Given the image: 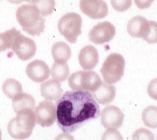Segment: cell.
I'll use <instances>...</instances> for the list:
<instances>
[{"label": "cell", "mask_w": 157, "mask_h": 140, "mask_svg": "<svg viewBox=\"0 0 157 140\" xmlns=\"http://www.w3.org/2000/svg\"><path fill=\"white\" fill-rule=\"evenodd\" d=\"M56 107L58 127L67 133L75 131L100 115L98 103L87 91L66 92L56 101Z\"/></svg>", "instance_id": "1"}, {"label": "cell", "mask_w": 157, "mask_h": 140, "mask_svg": "<svg viewBox=\"0 0 157 140\" xmlns=\"http://www.w3.org/2000/svg\"><path fill=\"white\" fill-rule=\"evenodd\" d=\"M16 18L22 30L32 36H39L44 32L45 19L34 5H22L17 8Z\"/></svg>", "instance_id": "2"}, {"label": "cell", "mask_w": 157, "mask_h": 140, "mask_svg": "<svg viewBox=\"0 0 157 140\" xmlns=\"http://www.w3.org/2000/svg\"><path fill=\"white\" fill-rule=\"evenodd\" d=\"M35 124L36 117L33 110H24L18 112L17 116L9 122L7 127L8 133L15 139H26L32 134Z\"/></svg>", "instance_id": "3"}, {"label": "cell", "mask_w": 157, "mask_h": 140, "mask_svg": "<svg viewBox=\"0 0 157 140\" xmlns=\"http://www.w3.org/2000/svg\"><path fill=\"white\" fill-rule=\"evenodd\" d=\"M125 62L121 54H109L105 58L101 69V74L105 83L115 84L118 82L124 75Z\"/></svg>", "instance_id": "4"}, {"label": "cell", "mask_w": 157, "mask_h": 140, "mask_svg": "<svg viewBox=\"0 0 157 140\" xmlns=\"http://www.w3.org/2000/svg\"><path fill=\"white\" fill-rule=\"evenodd\" d=\"M101 80L94 71H78L71 74L68 79V85L73 91L94 92L101 85Z\"/></svg>", "instance_id": "5"}, {"label": "cell", "mask_w": 157, "mask_h": 140, "mask_svg": "<svg viewBox=\"0 0 157 140\" xmlns=\"http://www.w3.org/2000/svg\"><path fill=\"white\" fill-rule=\"evenodd\" d=\"M82 24V18L78 14L67 13L58 22V30L68 42L74 44L81 34Z\"/></svg>", "instance_id": "6"}, {"label": "cell", "mask_w": 157, "mask_h": 140, "mask_svg": "<svg viewBox=\"0 0 157 140\" xmlns=\"http://www.w3.org/2000/svg\"><path fill=\"white\" fill-rule=\"evenodd\" d=\"M11 50L20 60L27 61L34 57L36 52V46L34 41L24 36L20 32L13 41Z\"/></svg>", "instance_id": "7"}, {"label": "cell", "mask_w": 157, "mask_h": 140, "mask_svg": "<svg viewBox=\"0 0 157 140\" xmlns=\"http://www.w3.org/2000/svg\"><path fill=\"white\" fill-rule=\"evenodd\" d=\"M36 123L42 127H51L56 120V105L48 100L41 101L35 109Z\"/></svg>", "instance_id": "8"}, {"label": "cell", "mask_w": 157, "mask_h": 140, "mask_svg": "<svg viewBox=\"0 0 157 140\" xmlns=\"http://www.w3.org/2000/svg\"><path fill=\"white\" fill-rule=\"evenodd\" d=\"M116 30L114 26L109 22H102L94 26L89 32L90 42L96 45H102L109 42L113 38Z\"/></svg>", "instance_id": "9"}, {"label": "cell", "mask_w": 157, "mask_h": 140, "mask_svg": "<svg viewBox=\"0 0 157 140\" xmlns=\"http://www.w3.org/2000/svg\"><path fill=\"white\" fill-rule=\"evenodd\" d=\"M82 13L93 19H101L108 14V6L103 0H80Z\"/></svg>", "instance_id": "10"}, {"label": "cell", "mask_w": 157, "mask_h": 140, "mask_svg": "<svg viewBox=\"0 0 157 140\" xmlns=\"http://www.w3.org/2000/svg\"><path fill=\"white\" fill-rule=\"evenodd\" d=\"M124 115L117 107L110 105L101 111V123L105 128H119L124 121Z\"/></svg>", "instance_id": "11"}, {"label": "cell", "mask_w": 157, "mask_h": 140, "mask_svg": "<svg viewBox=\"0 0 157 140\" xmlns=\"http://www.w3.org/2000/svg\"><path fill=\"white\" fill-rule=\"evenodd\" d=\"M25 72L29 78L36 83L44 82L50 75L48 65L41 60H35L28 64Z\"/></svg>", "instance_id": "12"}, {"label": "cell", "mask_w": 157, "mask_h": 140, "mask_svg": "<svg viewBox=\"0 0 157 140\" xmlns=\"http://www.w3.org/2000/svg\"><path fill=\"white\" fill-rule=\"evenodd\" d=\"M99 61L98 50L93 46H86L78 54V62L84 70H91L96 67Z\"/></svg>", "instance_id": "13"}, {"label": "cell", "mask_w": 157, "mask_h": 140, "mask_svg": "<svg viewBox=\"0 0 157 140\" xmlns=\"http://www.w3.org/2000/svg\"><path fill=\"white\" fill-rule=\"evenodd\" d=\"M149 21L142 16H136L129 20L127 25L128 34L133 38H141L144 39L149 32Z\"/></svg>", "instance_id": "14"}, {"label": "cell", "mask_w": 157, "mask_h": 140, "mask_svg": "<svg viewBox=\"0 0 157 140\" xmlns=\"http://www.w3.org/2000/svg\"><path fill=\"white\" fill-rule=\"evenodd\" d=\"M91 95L98 104L105 105L114 100L116 88L111 84L101 82V85L95 91L92 92Z\"/></svg>", "instance_id": "15"}, {"label": "cell", "mask_w": 157, "mask_h": 140, "mask_svg": "<svg viewBox=\"0 0 157 140\" xmlns=\"http://www.w3.org/2000/svg\"><path fill=\"white\" fill-rule=\"evenodd\" d=\"M63 89L60 83L51 79L40 85V94L47 100H56L62 96Z\"/></svg>", "instance_id": "16"}, {"label": "cell", "mask_w": 157, "mask_h": 140, "mask_svg": "<svg viewBox=\"0 0 157 140\" xmlns=\"http://www.w3.org/2000/svg\"><path fill=\"white\" fill-rule=\"evenodd\" d=\"M12 106L13 111L16 113L24 110L30 109L33 110L35 108V100L31 95L21 92L17 95L12 99Z\"/></svg>", "instance_id": "17"}, {"label": "cell", "mask_w": 157, "mask_h": 140, "mask_svg": "<svg viewBox=\"0 0 157 140\" xmlns=\"http://www.w3.org/2000/svg\"><path fill=\"white\" fill-rule=\"evenodd\" d=\"M52 54L56 63H66L71 58V51L68 45L63 42H58L52 46Z\"/></svg>", "instance_id": "18"}, {"label": "cell", "mask_w": 157, "mask_h": 140, "mask_svg": "<svg viewBox=\"0 0 157 140\" xmlns=\"http://www.w3.org/2000/svg\"><path fill=\"white\" fill-rule=\"evenodd\" d=\"M2 91L8 98L13 99L14 96L22 92V86L19 81L13 78L7 79L2 85Z\"/></svg>", "instance_id": "19"}, {"label": "cell", "mask_w": 157, "mask_h": 140, "mask_svg": "<svg viewBox=\"0 0 157 140\" xmlns=\"http://www.w3.org/2000/svg\"><path fill=\"white\" fill-rule=\"evenodd\" d=\"M68 65L66 63H55L52 65L51 69V75L54 80L57 81L58 82H63L65 81L69 77Z\"/></svg>", "instance_id": "20"}, {"label": "cell", "mask_w": 157, "mask_h": 140, "mask_svg": "<svg viewBox=\"0 0 157 140\" xmlns=\"http://www.w3.org/2000/svg\"><path fill=\"white\" fill-rule=\"evenodd\" d=\"M20 33L15 28L6 30V32L0 34V52L6 51L8 49H11L13 41L16 36Z\"/></svg>", "instance_id": "21"}, {"label": "cell", "mask_w": 157, "mask_h": 140, "mask_svg": "<svg viewBox=\"0 0 157 140\" xmlns=\"http://www.w3.org/2000/svg\"><path fill=\"white\" fill-rule=\"evenodd\" d=\"M142 120L146 127L150 128L157 127V107L148 106L142 111Z\"/></svg>", "instance_id": "22"}, {"label": "cell", "mask_w": 157, "mask_h": 140, "mask_svg": "<svg viewBox=\"0 0 157 140\" xmlns=\"http://www.w3.org/2000/svg\"><path fill=\"white\" fill-rule=\"evenodd\" d=\"M33 3L40 11L41 16L50 15L55 9V0H24Z\"/></svg>", "instance_id": "23"}, {"label": "cell", "mask_w": 157, "mask_h": 140, "mask_svg": "<svg viewBox=\"0 0 157 140\" xmlns=\"http://www.w3.org/2000/svg\"><path fill=\"white\" fill-rule=\"evenodd\" d=\"M132 140H155V137L149 130L140 128L132 134Z\"/></svg>", "instance_id": "24"}, {"label": "cell", "mask_w": 157, "mask_h": 140, "mask_svg": "<svg viewBox=\"0 0 157 140\" xmlns=\"http://www.w3.org/2000/svg\"><path fill=\"white\" fill-rule=\"evenodd\" d=\"M149 32L144 40L149 44H155L157 43V22L154 21H149Z\"/></svg>", "instance_id": "25"}, {"label": "cell", "mask_w": 157, "mask_h": 140, "mask_svg": "<svg viewBox=\"0 0 157 140\" xmlns=\"http://www.w3.org/2000/svg\"><path fill=\"white\" fill-rule=\"evenodd\" d=\"M111 5L117 11L124 12L132 6V0H111Z\"/></svg>", "instance_id": "26"}, {"label": "cell", "mask_w": 157, "mask_h": 140, "mask_svg": "<svg viewBox=\"0 0 157 140\" xmlns=\"http://www.w3.org/2000/svg\"><path fill=\"white\" fill-rule=\"evenodd\" d=\"M101 140H124V138L116 128H108L102 134Z\"/></svg>", "instance_id": "27"}, {"label": "cell", "mask_w": 157, "mask_h": 140, "mask_svg": "<svg viewBox=\"0 0 157 140\" xmlns=\"http://www.w3.org/2000/svg\"><path fill=\"white\" fill-rule=\"evenodd\" d=\"M147 94L151 99L157 100V78L153 79L150 81L147 86Z\"/></svg>", "instance_id": "28"}, {"label": "cell", "mask_w": 157, "mask_h": 140, "mask_svg": "<svg viewBox=\"0 0 157 140\" xmlns=\"http://www.w3.org/2000/svg\"><path fill=\"white\" fill-rule=\"evenodd\" d=\"M154 0H134L135 4L139 9H147L150 7L151 4L153 2Z\"/></svg>", "instance_id": "29"}, {"label": "cell", "mask_w": 157, "mask_h": 140, "mask_svg": "<svg viewBox=\"0 0 157 140\" xmlns=\"http://www.w3.org/2000/svg\"><path fill=\"white\" fill-rule=\"evenodd\" d=\"M55 140H75L74 137L71 134H68L67 132L62 133V134H58L57 136L56 137Z\"/></svg>", "instance_id": "30"}, {"label": "cell", "mask_w": 157, "mask_h": 140, "mask_svg": "<svg viewBox=\"0 0 157 140\" xmlns=\"http://www.w3.org/2000/svg\"><path fill=\"white\" fill-rule=\"evenodd\" d=\"M8 2H10V3H13V4H18V3H21L24 0H7Z\"/></svg>", "instance_id": "31"}, {"label": "cell", "mask_w": 157, "mask_h": 140, "mask_svg": "<svg viewBox=\"0 0 157 140\" xmlns=\"http://www.w3.org/2000/svg\"><path fill=\"white\" fill-rule=\"evenodd\" d=\"M0 140H2V132H1V130H0Z\"/></svg>", "instance_id": "32"}]
</instances>
